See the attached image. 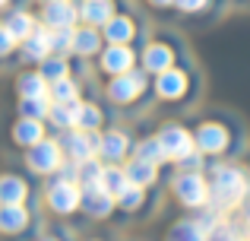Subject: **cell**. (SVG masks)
Returning a JSON list of instances; mask_svg holds the SVG:
<instances>
[{"instance_id":"1","label":"cell","mask_w":250,"mask_h":241,"mask_svg":"<svg viewBox=\"0 0 250 241\" xmlns=\"http://www.w3.org/2000/svg\"><path fill=\"white\" fill-rule=\"evenodd\" d=\"M244 197H247V181H244V175H241L238 168H231V165L215 168L209 200H212L219 210H231V206H238Z\"/></svg>"},{"instance_id":"2","label":"cell","mask_w":250,"mask_h":241,"mask_svg":"<svg viewBox=\"0 0 250 241\" xmlns=\"http://www.w3.org/2000/svg\"><path fill=\"white\" fill-rule=\"evenodd\" d=\"M174 191H177V197H181V203H187V206H203L209 200V187L196 172L181 175V178L174 181Z\"/></svg>"},{"instance_id":"3","label":"cell","mask_w":250,"mask_h":241,"mask_svg":"<svg viewBox=\"0 0 250 241\" xmlns=\"http://www.w3.org/2000/svg\"><path fill=\"white\" fill-rule=\"evenodd\" d=\"M159 143H162V149H165V159H184V155H190L193 146H196L193 136L184 127H165L162 136H159Z\"/></svg>"},{"instance_id":"4","label":"cell","mask_w":250,"mask_h":241,"mask_svg":"<svg viewBox=\"0 0 250 241\" xmlns=\"http://www.w3.org/2000/svg\"><path fill=\"white\" fill-rule=\"evenodd\" d=\"M29 165L35 168V172H57V165H61V149H57V143H48V140H38L35 146L29 149Z\"/></svg>"},{"instance_id":"5","label":"cell","mask_w":250,"mask_h":241,"mask_svg":"<svg viewBox=\"0 0 250 241\" xmlns=\"http://www.w3.org/2000/svg\"><path fill=\"white\" fill-rule=\"evenodd\" d=\"M80 197H83L80 187H76L70 178H63V181H57V184L51 187V197L48 200H51V206H54L57 213H73L76 206H80Z\"/></svg>"},{"instance_id":"6","label":"cell","mask_w":250,"mask_h":241,"mask_svg":"<svg viewBox=\"0 0 250 241\" xmlns=\"http://www.w3.org/2000/svg\"><path fill=\"white\" fill-rule=\"evenodd\" d=\"M143 86H146V80H143V73H121L114 83L108 86V92H111V99L114 102H130V99H136V95L143 92Z\"/></svg>"},{"instance_id":"7","label":"cell","mask_w":250,"mask_h":241,"mask_svg":"<svg viewBox=\"0 0 250 241\" xmlns=\"http://www.w3.org/2000/svg\"><path fill=\"white\" fill-rule=\"evenodd\" d=\"M76 16H80V10H76L73 3H67V0H54V3H48V10H44V22H48L51 29H70V25L76 22Z\"/></svg>"},{"instance_id":"8","label":"cell","mask_w":250,"mask_h":241,"mask_svg":"<svg viewBox=\"0 0 250 241\" xmlns=\"http://www.w3.org/2000/svg\"><path fill=\"white\" fill-rule=\"evenodd\" d=\"M98 146H102V140H98V136H92L89 130H80V133H70L67 136L70 155H73V159H80V162H89L92 155L98 153Z\"/></svg>"},{"instance_id":"9","label":"cell","mask_w":250,"mask_h":241,"mask_svg":"<svg viewBox=\"0 0 250 241\" xmlns=\"http://www.w3.org/2000/svg\"><path fill=\"white\" fill-rule=\"evenodd\" d=\"M80 203L85 206V213H92V216H108L111 206H114V197L111 194H104V187H83V197Z\"/></svg>"},{"instance_id":"10","label":"cell","mask_w":250,"mask_h":241,"mask_svg":"<svg viewBox=\"0 0 250 241\" xmlns=\"http://www.w3.org/2000/svg\"><path fill=\"white\" fill-rule=\"evenodd\" d=\"M102 67L108 70V73H127L130 67H133V51L127 48V44H111L108 51L102 54Z\"/></svg>"},{"instance_id":"11","label":"cell","mask_w":250,"mask_h":241,"mask_svg":"<svg viewBox=\"0 0 250 241\" xmlns=\"http://www.w3.org/2000/svg\"><path fill=\"white\" fill-rule=\"evenodd\" d=\"M225 143H228V133L219 124H203V127L196 130V146H200L203 153H219V149H225Z\"/></svg>"},{"instance_id":"12","label":"cell","mask_w":250,"mask_h":241,"mask_svg":"<svg viewBox=\"0 0 250 241\" xmlns=\"http://www.w3.org/2000/svg\"><path fill=\"white\" fill-rule=\"evenodd\" d=\"M80 16L85 19L89 25H104L111 16H114V6H111V0H85Z\"/></svg>"},{"instance_id":"13","label":"cell","mask_w":250,"mask_h":241,"mask_svg":"<svg viewBox=\"0 0 250 241\" xmlns=\"http://www.w3.org/2000/svg\"><path fill=\"white\" fill-rule=\"evenodd\" d=\"M184 89H187V76L181 73V70H165V73H159V95H165V99H177V95H184Z\"/></svg>"},{"instance_id":"14","label":"cell","mask_w":250,"mask_h":241,"mask_svg":"<svg viewBox=\"0 0 250 241\" xmlns=\"http://www.w3.org/2000/svg\"><path fill=\"white\" fill-rule=\"evenodd\" d=\"M171 61H174V54H171L168 44H152V48H146V54H143V64H146V70H152V73H165L171 67Z\"/></svg>"},{"instance_id":"15","label":"cell","mask_w":250,"mask_h":241,"mask_svg":"<svg viewBox=\"0 0 250 241\" xmlns=\"http://www.w3.org/2000/svg\"><path fill=\"white\" fill-rule=\"evenodd\" d=\"M104 38H108L111 44H124L133 38V22H130L127 16H111L108 22H104Z\"/></svg>"},{"instance_id":"16","label":"cell","mask_w":250,"mask_h":241,"mask_svg":"<svg viewBox=\"0 0 250 241\" xmlns=\"http://www.w3.org/2000/svg\"><path fill=\"white\" fill-rule=\"evenodd\" d=\"M0 200H3L6 206H22V200H25V184H22V178H13V175L0 178Z\"/></svg>"},{"instance_id":"17","label":"cell","mask_w":250,"mask_h":241,"mask_svg":"<svg viewBox=\"0 0 250 241\" xmlns=\"http://www.w3.org/2000/svg\"><path fill=\"white\" fill-rule=\"evenodd\" d=\"M127 175L121 172V168H102V181H98V187H104V194H111V197H121L124 187H127Z\"/></svg>"},{"instance_id":"18","label":"cell","mask_w":250,"mask_h":241,"mask_svg":"<svg viewBox=\"0 0 250 241\" xmlns=\"http://www.w3.org/2000/svg\"><path fill=\"white\" fill-rule=\"evenodd\" d=\"M124 175H127V181H133L136 187H143V184H152V181H155V165H152V162L136 159V162H130V168Z\"/></svg>"},{"instance_id":"19","label":"cell","mask_w":250,"mask_h":241,"mask_svg":"<svg viewBox=\"0 0 250 241\" xmlns=\"http://www.w3.org/2000/svg\"><path fill=\"white\" fill-rule=\"evenodd\" d=\"M13 136H16V143H22V146H35V143L42 140V124L32 121V118H22L16 124V130H13Z\"/></svg>"},{"instance_id":"20","label":"cell","mask_w":250,"mask_h":241,"mask_svg":"<svg viewBox=\"0 0 250 241\" xmlns=\"http://www.w3.org/2000/svg\"><path fill=\"white\" fill-rule=\"evenodd\" d=\"M19 92L22 99H38V95H48V80L42 73H25L19 80Z\"/></svg>"},{"instance_id":"21","label":"cell","mask_w":250,"mask_h":241,"mask_svg":"<svg viewBox=\"0 0 250 241\" xmlns=\"http://www.w3.org/2000/svg\"><path fill=\"white\" fill-rule=\"evenodd\" d=\"M25 222H29V216H25L22 206H3V213H0V229L3 232H19Z\"/></svg>"},{"instance_id":"22","label":"cell","mask_w":250,"mask_h":241,"mask_svg":"<svg viewBox=\"0 0 250 241\" xmlns=\"http://www.w3.org/2000/svg\"><path fill=\"white\" fill-rule=\"evenodd\" d=\"M73 124L80 130H95L98 127V108L95 105H73Z\"/></svg>"},{"instance_id":"23","label":"cell","mask_w":250,"mask_h":241,"mask_svg":"<svg viewBox=\"0 0 250 241\" xmlns=\"http://www.w3.org/2000/svg\"><path fill=\"white\" fill-rule=\"evenodd\" d=\"M54 95V105H76V83H70L67 76L54 83V89H48Z\"/></svg>"},{"instance_id":"24","label":"cell","mask_w":250,"mask_h":241,"mask_svg":"<svg viewBox=\"0 0 250 241\" xmlns=\"http://www.w3.org/2000/svg\"><path fill=\"white\" fill-rule=\"evenodd\" d=\"M168 241H206V232H203L196 222H181V225L171 229Z\"/></svg>"},{"instance_id":"25","label":"cell","mask_w":250,"mask_h":241,"mask_svg":"<svg viewBox=\"0 0 250 241\" xmlns=\"http://www.w3.org/2000/svg\"><path fill=\"white\" fill-rule=\"evenodd\" d=\"M98 153H104L108 159H121V155L127 153V140H124V133H104Z\"/></svg>"},{"instance_id":"26","label":"cell","mask_w":250,"mask_h":241,"mask_svg":"<svg viewBox=\"0 0 250 241\" xmlns=\"http://www.w3.org/2000/svg\"><path fill=\"white\" fill-rule=\"evenodd\" d=\"M48 111H51V99H48V95H38V99H22V118L38 121V118H44Z\"/></svg>"},{"instance_id":"27","label":"cell","mask_w":250,"mask_h":241,"mask_svg":"<svg viewBox=\"0 0 250 241\" xmlns=\"http://www.w3.org/2000/svg\"><path fill=\"white\" fill-rule=\"evenodd\" d=\"M98 32L95 29H80L76 32V42H73V51H80V54H95L98 51Z\"/></svg>"},{"instance_id":"28","label":"cell","mask_w":250,"mask_h":241,"mask_svg":"<svg viewBox=\"0 0 250 241\" xmlns=\"http://www.w3.org/2000/svg\"><path fill=\"white\" fill-rule=\"evenodd\" d=\"M136 159L159 165V162L165 159V149H162V143H159V140H143L140 146H136Z\"/></svg>"},{"instance_id":"29","label":"cell","mask_w":250,"mask_h":241,"mask_svg":"<svg viewBox=\"0 0 250 241\" xmlns=\"http://www.w3.org/2000/svg\"><path fill=\"white\" fill-rule=\"evenodd\" d=\"M51 51V42H48V35H44V32H32L29 38H25V54L29 57H44Z\"/></svg>"},{"instance_id":"30","label":"cell","mask_w":250,"mask_h":241,"mask_svg":"<svg viewBox=\"0 0 250 241\" xmlns=\"http://www.w3.org/2000/svg\"><path fill=\"white\" fill-rule=\"evenodd\" d=\"M48 42H51V51H57V54H67V51H73L76 32H70V29H54V35H48Z\"/></svg>"},{"instance_id":"31","label":"cell","mask_w":250,"mask_h":241,"mask_svg":"<svg viewBox=\"0 0 250 241\" xmlns=\"http://www.w3.org/2000/svg\"><path fill=\"white\" fill-rule=\"evenodd\" d=\"M6 32H10L16 42H19V38H29L32 35V19L25 16V13H13L10 22H6Z\"/></svg>"},{"instance_id":"32","label":"cell","mask_w":250,"mask_h":241,"mask_svg":"<svg viewBox=\"0 0 250 241\" xmlns=\"http://www.w3.org/2000/svg\"><path fill=\"white\" fill-rule=\"evenodd\" d=\"M80 181H83V187H95L98 181H102V165L98 162H83V168H80Z\"/></svg>"},{"instance_id":"33","label":"cell","mask_w":250,"mask_h":241,"mask_svg":"<svg viewBox=\"0 0 250 241\" xmlns=\"http://www.w3.org/2000/svg\"><path fill=\"white\" fill-rule=\"evenodd\" d=\"M117 203H121L124 210H136V206L143 203V187H136V184L130 187V184H127V187H124V194L117 197Z\"/></svg>"},{"instance_id":"34","label":"cell","mask_w":250,"mask_h":241,"mask_svg":"<svg viewBox=\"0 0 250 241\" xmlns=\"http://www.w3.org/2000/svg\"><path fill=\"white\" fill-rule=\"evenodd\" d=\"M48 114H51V121L61 124V127H70V124H73V105H54Z\"/></svg>"},{"instance_id":"35","label":"cell","mask_w":250,"mask_h":241,"mask_svg":"<svg viewBox=\"0 0 250 241\" xmlns=\"http://www.w3.org/2000/svg\"><path fill=\"white\" fill-rule=\"evenodd\" d=\"M42 76H44V80H63V76H67V64H63V61H48V64H44V70H42Z\"/></svg>"},{"instance_id":"36","label":"cell","mask_w":250,"mask_h":241,"mask_svg":"<svg viewBox=\"0 0 250 241\" xmlns=\"http://www.w3.org/2000/svg\"><path fill=\"white\" fill-rule=\"evenodd\" d=\"M13 44H16V38L6 32V25H0V54H10Z\"/></svg>"},{"instance_id":"37","label":"cell","mask_w":250,"mask_h":241,"mask_svg":"<svg viewBox=\"0 0 250 241\" xmlns=\"http://www.w3.org/2000/svg\"><path fill=\"white\" fill-rule=\"evenodd\" d=\"M212 241H238V235H234L228 225H219V229L212 232Z\"/></svg>"},{"instance_id":"38","label":"cell","mask_w":250,"mask_h":241,"mask_svg":"<svg viewBox=\"0 0 250 241\" xmlns=\"http://www.w3.org/2000/svg\"><path fill=\"white\" fill-rule=\"evenodd\" d=\"M181 10H187V13H193V10H203L206 6V0H174Z\"/></svg>"},{"instance_id":"39","label":"cell","mask_w":250,"mask_h":241,"mask_svg":"<svg viewBox=\"0 0 250 241\" xmlns=\"http://www.w3.org/2000/svg\"><path fill=\"white\" fill-rule=\"evenodd\" d=\"M155 6H165V3H174V0H152Z\"/></svg>"},{"instance_id":"40","label":"cell","mask_w":250,"mask_h":241,"mask_svg":"<svg viewBox=\"0 0 250 241\" xmlns=\"http://www.w3.org/2000/svg\"><path fill=\"white\" fill-rule=\"evenodd\" d=\"M44 3H54V0H44Z\"/></svg>"},{"instance_id":"41","label":"cell","mask_w":250,"mask_h":241,"mask_svg":"<svg viewBox=\"0 0 250 241\" xmlns=\"http://www.w3.org/2000/svg\"><path fill=\"white\" fill-rule=\"evenodd\" d=\"M3 3H6V0H0V6H3Z\"/></svg>"}]
</instances>
